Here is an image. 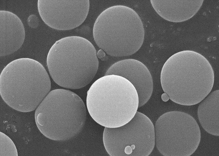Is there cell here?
Instances as JSON below:
<instances>
[{
  "label": "cell",
  "mask_w": 219,
  "mask_h": 156,
  "mask_svg": "<svg viewBox=\"0 0 219 156\" xmlns=\"http://www.w3.org/2000/svg\"><path fill=\"white\" fill-rule=\"evenodd\" d=\"M50 75L59 86L76 89L89 84L99 67L95 47L89 40L78 36L65 37L57 41L47 58Z\"/></svg>",
  "instance_id": "2"
},
{
  "label": "cell",
  "mask_w": 219,
  "mask_h": 156,
  "mask_svg": "<svg viewBox=\"0 0 219 156\" xmlns=\"http://www.w3.org/2000/svg\"><path fill=\"white\" fill-rule=\"evenodd\" d=\"M82 99L69 90L56 89L50 91L36 109L37 126L46 137L63 141L78 135L86 118Z\"/></svg>",
  "instance_id": "6"
},
{
  "label": "cell",
  "mask_w": 219,
  "mask_h": 156,
  "mask_svg": "<svg viewBox=\"0 0 219 156\" xmlns=\"http://www.w3.org/2000/svg\"><path fill=\"white\" fill-rule=\"evenodd\" d=\"M28 22L30 27L35 28L38 26L39 22L38 18L36 15H31L28 18Z\"/></svg>",
  "instance_id": "15"
},
{
  "label": "cell",
  "mask_w": 219,
  "mask_h": 156,
  "mask_svg": "<svg viewBox=\"0 0 219 156\" xmlns=\"http://www.w3.org/2000/svg\"><path fill=\"white\" fill-rule=\"evenodd\" d=\"M156 147L165 156H189L197 149L201 134L199 126L190 115L180 111L166 112L155 125Z\"/></svg>",
  "instance_id": "7"
},
{
  "label": "cell",
  "mask_w": 219,
  "mask_h": 156,
  "mask_svg": "<svg viewBox=\"0 0 219 156\" xmlns=\"http://www.w3.org/2000/svg\"><path fill=\"white\" fill-rule=\"evenodd\" d=\"M219 90L209 94L201 102L198 107L197 115L202 127L207 132L219 135Z\"/></svg>",
  "instance_id": "13"
},
{
  "label": "cell",
  "mask_w": 219,
  "mask_h": 156,
  "mask_svg": "<svg viewBox=\"0 0 219 156\" xmlns=\"http://www.w3.org/2000/svg\"><path fill=\"white\" fill-rule=\"evenodd\" d=\"M46 69L34 59L23 58L9 63L0 76V93L4 102L22 112L33 111L50 91Z\"/></svg>",
  "instance_id": "4"
},
{
  "label": "cell",
  "mask_w": 219,
  "mask_h": 156,
  "mask_svg": "<svg viewBox=\"0 0 219 156\" xmlns=\"http://www.w3.org/2000/svg\"><path fill=\"white\" fill-rule=\"evenodd\" d=\"M108 75L121 76L132 84L138 94V107L150 98L153 88L152 76L148 68L140 61L131 59L118 61L108 69L105 76Z\"/></svg>",
  "instance_id": "10"
},
{
  "label": "cell",
  "mask_w": 219,
  "mask_h": 156,
  "mask_svg": "<svg viewBox=\"0 0 219 156\" xmlns=\"http://www.w3.org/2000/svg\"><path fill=\"white\" fill-rule=\"evenodd\" d=\"M214 74L208 60L194 51L185 50L170 57L164 63L160 82L174 102L183 105L200 103L211 92Z\"/></svg>",
  "instance_id": "1"
},
{
  "label": "cell",
  "mask_w": 219,
  "mask_h": 156,
  "mask_svg": "<svg viewBox=\"0 0 219 156\" xmlns=\"http://www.w3.org/2000/svg\"><path fill=\"white\" fill-rule=\"evenodd\" d=\"M97 55L98 58L103 60L105 56V52L102 50L100 49L97 53Z\"/></svg>",
  "instance_id": "16"
},
{
  "label": "cell",
  "mask_w": 219,
  "mask_h": 156,
  "mask_svg": "<svg viewBox=\"0 0 219 156\" xmlns=\"http://www.w3.org/2000/svg\"><path fill=\"white\" fill-rule=\"evenodd\" d=\"M88 112L97 123L106 127L122 126L134 116L139 99L132 84L121 76L106 75L96 80L87 91Z\"/></svg>",
  "instance_id": "3"
},
{
  "label": "cell",
  "mask_w": 219,
  "mask_h": 156,
  "mask_svg": "<svg viewBox=\"0 0 219 156\" xmlns=\"http://www.w3.org/2000/svg\"><path fill=\"white\" fill-rule=\"evenodd\" d=\"M89 1L38 0L37 6L43 22L50 27L66 31L80 25L86 18Z\"/></svg>",
  "instance_id": "9"
},
{
  "label": "cell",
  "mask_w": 219,
  "mask_h": 156,
  "mask_svg": "<svg viewBox=\"0 0 219 156\" xmlns=\"http://www.w3.org/2000/svg\"><path fill=\"white\" fill-rule=\"evenodd\" d=\"M103 142L110 156H147L155 145L154 126L148 117L137 111L125 124L105 127Z\"/></svg>",
  "instance_id": "8"
},
{
  "label": "cell",
  "mask_w": 219,
  "mask_h": 156,
  "mask_svg": "<svg viewBox=\"0 0 219 156\" xmlns=\"http://www.w3.org/2000/svg\"><path fill=\"white\" fill-rule=\"evenodd\" d=\"M94 40L100 49L110 56H130L137 52L144 41L143 25L133 9L115 5L103 11L94 23Z\"/></svg>",
  "instance_id": "5"
},
{
  "label": "cell",
  "mask_w": 219,
  "mask_h": 156,
  "mask_svg": "<svg viewBox=\"0 0 219 156\" xmlns=\"http://www.w3.org/2000/svg\"><path fill=\"white\" fill-rule=\"evenodd\" d=\"M157 13L165 20L174 22L186 21L193 17L203 4V0L150 1Z\"/></svg>",
  "instance_id": "12"
},
{
  "label": "cell",
  "mask_w": 219,
  "mask_h": 156,
  "mask_svg": "<svg viewBox=\"0 0 219 156\" xmlns=\"http://www.w3.org/2000/svg\"><path fill=\"white\" fill-rule=\"evenodd\" d=\"M0 56L10 55L22 46L25 38V30L20 18L13 13L0 11Z\"/></svg>",
  "instance_id": "11"
},
{
  "label": "cell",
  "mask_w": 219,
  "mask_h": 156,
  "mask_svg": "<svg viewBox=\"0 0 219 156\" xmlns=\"http://www.w3.org/2000/svg\"><path fill=\"white\" fill-rule=\"evenodd\" d=\"M0 156H18L15 144L11 139L3 133L0 132Z\"/></svg>",
  "instance_id": "14"
},
{
  "label": "cell",
  "mask_w": 219,
  "mask_h": 156,
  "mask_svg": "<svg viewBox=\"0 0 219 156\" xmlns=\"http://www.w3.org/2000/svg\"><path fill=\"white\" fill-rule=\"evenodd\" d=\"M162 99L163 101H167L169 100V97L166 93H165L162 95Z\"/></svg>",
  "instance_id": "17"
}]
</instances>
